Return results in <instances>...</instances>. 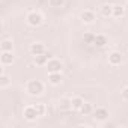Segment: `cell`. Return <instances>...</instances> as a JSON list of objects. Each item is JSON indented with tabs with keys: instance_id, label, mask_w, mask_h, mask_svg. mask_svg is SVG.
I'll list each match as a JSON object with an SVG mask.
<instances>
[{
	"instance_id": "obj_1",
	"label": "cell",
	"mask_w": 128,
	"mask_h": 128,
	"mask_svg": "<svg viewBox=\"0 0 128 128\" xmlns=\"http://www.w3.org/2000/svg\"><path fill=\"white\" fill-rule=\"evenodd\" d=\"M45 90V84L41 82V80H29L27 84H26V92L27 95L30 96H41Z\"/></svg>"
},
{
	"instance_id": "obj_2",
	"label": "cell",
	"mask_w": 128,
	"mask_h": 128,
	"mask_svg": "<svg viewBox=\"0 0 128 128\" xmlns=\"http://www.w3.org/2000/svg\"><path fill=\"white\" fill-rule=\"evenodd\" d=\"M26 21L30 27H39L44 23V15L39 11H30L26 17Z\"/></svg>"
},
{
	"instance_id": "obj_3",
	"label": "cell",
	"mask_w": 128,
	"mask_h": 128,
	"mask_svg": "<svg viewBox=\"0 0 128 128\" xmlns=\"http://www.w3.org/2000/svg\"><path fill=\"white\" fill-rule=\"evenodd\" d=\"M23 116H24V119H26L27 122H33V120H36V119L39 118V114H38V112H36V108H35L33 104H32V106H27V107L23 110Z\"/></svg>"
},
{
	"instance_id": "obj_4",
	"label": "cell",
	"mask_w": 128,
	"mask_h": 128,
	"mask_svg": "<svg viewBox=\"0 0 128 128\" xmlns=\"http://www.w3.org/2000/svg\"><path fill=\"white\" fill-rule=\"evenodd\" d=\"M110 116V112L106 108V107H98L94 110V119L96 122H106Z\"/></svg>"
},
{
	"instance_id": "obj_5",
	"label": "cell",
	"mask_w": 128,
	"mask_h": 128,
	"mask_svg": "<svg viewBox=\"0 0 128 128\" xmlns=\"http://www.w3.org/2000/svg\"><path fill=\"white\" fill-rule=\"evenodd\" d=\"M63 70V62L59 59H50L47 63V71L48 72H62Z\"/></svg>"
},
{
	"instance_id": "obj_6",
	"label": "cell",
	"mask_w": 128,
	"mask_h": 128,
	"mask_svg": "<svg viewBox=\"0 0 128 128\" xmlns=\"http://www.w3.org/2000/svg\"><path fill=\"white\" fill-rule=\"evenodd\" d=\"M14 62H15L14 51H2V54H0V63H2V66H9Z\"/></svg>"
},
{
	"instance_id": "obj_7",
	"label": "cell",
	"mask_w": 128,
	"mask_h": 128,
	"mask_svg": "<svg viewBox=\"0 0 128 128\" xmlns=\"http://www.w3.org/2000/svg\"><path fill=\"white\" fill-rule=\"evenodd\" d=\"M80 20H82L83 24H94V23L96 21V15H95L94 11L86 9V11H83V12L80 14Z\"/></svg>"
},
{
	"instance_id": "obj_8",
	"label": "cell",
	"mask_w": 128,
	"mask_h": 128,
	"mask_svg": "<svg viewBox=\"0 0 128 128\" xmlns=\"http://www.w3.org/2000/svg\"><path fill=\"white\" fill-rule=\"evenodd\" d=\"M107 60H108V65H110V66H119L120 63H122V53L114 50V51L108 53Z\"/></svg>"
},
{
	"instance_id": "obj_9",
	"label": "cell",
	"mask_w": 128,
	"mask_h": 128,
	"mask_svg": "<svg viewBox=\"0 0 128 128\" xmlns=\"http://www.w3.org/2000/svg\"><path fill=\"white\" fill-rule=\"evenodd\" d=\"M57 107L60 112H70L72 110V98H68V96H63L57 101Z\"/></svg>"
},
{
	"instance_id": "obj_10",
	"label": "cell",
	"mask_w": 128,
	"mask_h": 128,
	"mask_svg": "<svg viewBox=\"0 0 128 128\" xmlns=\"http://www.w3.org/2000/svg\"><path fill=\"white\" fill-rule=\"evenodd\" d=\"M30 53H32V56H39V54H44V53H45V45H44L42 42L36 41V42L30 44Z\"/></svg>"
},
{
	"instance_id": "obj_11",
	"label": "cell",
	"mask_w": 128,
	"mask_h": 128,
	"mask_svg": "<svg viewBox=\"0 0 128 128\" xmlns=\"http://www.w3.org/2000/svg\"><path fill=\"white\" fill-rule=\"evenodd\" d=\"M62 80H63L62 72H48V83L51 86H59Z\"/></svg>"
},
{
	"instance_id": "obj_12",
	"label": "cell",
	"mask_w": 128,
	"mask_h": 128,
	"mask_svg": "<svg viewBox=\"0 0 128 128\" xmlns=\"http://www.w3.org/2000/svg\"><path fill=\"white\" fill-rule=\"evenodd\" d=\"M48 60H50V54H47V53L39 54V56H33V62H35V65H38V66H47Z\"/></svg>"
},
{
	"instance_id": "obj_13",
	"label": "cell",
	"mask_w": 128,
	"mask_h": 128,
	"mask_svg": "<svg viewBox=\"0 0 128 128\" xmlns=\"http://www.w3.org/2000/svg\"><path fill=\"white\" fill-rule=\"evenodd\" d=\"M9 86H11V77L2 70V74H0V89L5 90V89H8Z\"/></svg>"
},
{
	"instance_id": "obj_14",
	"label": "cell",
	"mask_w": 128,
	"mask_h": 128,
	"mask_svg": "<svg viewBox=\"0 0 128 128\" xmlns=\"http://www.w3.org/2000/svg\"><path fill=\"white\" fill-rule=\"evenodd\" d=\"M108 44V39H107V36L106 35H96L95 36V42H94V45L96 47V48H104L106 45Z\"/></svg>"
},
{
	"instance_id": "obj_15",
	"label": "cell",
	"mask_w": 128,
	"mask_h": 128,
	"mask_svg": "<svg viewBox=\"0 0 128 128\" xmlns=\"http://www.w3.org/2000/svg\"><path fill=\"white\" fill-rule=\"evenodd\" d=\"M100 12H101V15H102V17H106V18H110V17L113 15V5L104 3V5L100 8Z\"/></svg>"
},
{
	"instance_id": "obj_16",
	"label": "cell",
	"mask_w": 128,
	"mask_h": 128,
	"mask_svg": "<svg viewBox=\"0 0 128 128\" xmlns=\"http://www.w3.org/2000/svg\"><path fill=\"white\" fill-rule=\"evenodd\" d=\"M125 15V6L124 5H113V18H122Z\"/></svg>"
},
{
	"instance_id": "obj_17",
	"label": "cell",
	"mask_w": 128,
	"mask_h": 128,
	"mask_svg": "<svg viewBox=\"0 0 128 128\" xmlns=\"http://www.w3.org/2000/svg\"><path fill=\"white\" fill-rule=\"evenodd\" d=\"M94 110H95V108H94L92 102H86V101H84V104L82 106V108H80V112H78V113H80L82 116H88V114H92V113H94Z\"/></svg>"
},
{
	"instance_id": "obj_18",
	"label": "cell",
	"mask_w": 128,
	"mask_h": 128,
	"mask_svg": "<svg viewBox=\"0 0 128 128\" xmlns=\"http://www.w3.org/2000/svg\"><path fill=\"white\" fill-rule=\"evenodd\" d=\"M0 50L2 51H14V41L12 39H3L0 44Z\"/></svg>"
},
{
	"instance_id": "obj_19",
	"label": "cell",
	"mask_w": 128,
	"mask_h": 128,
	"mask_svg": "<svg viewBox=\"0 0 128 128\" xmlns=\"http://www.w3.org/2000/svg\"><path fill=\"white\" fill-rule=\"evenodd\" d=\"M83 104H84V100L82 96H72V110L80 112V108H82Z\"/></svg>"
},
{
	"instance_id": "obj_20",
	"label": "cell",
	"mask_w": 128,
	"mask_h": 128,
	"mask_svg": "<svg viewBox=\"0 0 128 128\" xmlns=\"http://www.w3.org/2000/svg\"><path fill=\"white\" fill-rule=\"evenodd\" d=\"M35 106V108H36V112H38V114H39V118H42V116H45L47 114V106L44 104V102H36V104H33Z\"/></svg>"
},
{
	"instance_id": "obj_21",
	"label": "cell",
	"mask_w": 128,
	"mask_h": 128,
	"mask_svg": "<svg viewBox=\"0 0 128 128\" xmlns=\"http://www.w3.org/2000/svg\"><path fill=\"white\" fill-rule=\"evenodd\" d=\"M95 33H92V32H86L84 33V36H83V41H84V44H89V45H94V42H95Z\"/></svg>"
},
{
	"instance_id": "obj_22",
	"label": "cell",
	"mask_w": 128,
	"mask_h": 128,
	"mask_svg": "<svg viewBox=\"0 0 128 128\" xmlns=\"http://www.w3.org/2000/svg\"><path fill=\"white\" fill-rule=\"evenodd\" d=\"M48 5L51 8H62L65 5V0H48Z\"/></svg>"
},
{
	"instance_id": "obj_23",
	"label": "cell",
	"mask_w": 128,
	"mask_h": 128,
	"mask_svg": "<svg viewBox=\"0 0 128 128\" xmlns=\"http://www.w3.org/2000/svg\"><path fill=\"white\" fill-rule=\"evenodd\" d=\"M120 96H122V100H124V101H128V86L122 89V92H120Z\"/></svg>"
},
{
	"instance_id": "obj_24",
	"label": "cell",
	"mask_w": 128,
	"mask_h": 128,
	"mask_svg": "<svg viewBox=\"0 0 128 128\" xmlns=\"http://www.w3.org/2000/svg\"><path fill=\"white\" fill-rule=\"evenodd\" d=\"M126 2H128V0H126Z\"/></svg>"
}]
</instances>
